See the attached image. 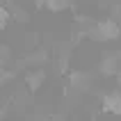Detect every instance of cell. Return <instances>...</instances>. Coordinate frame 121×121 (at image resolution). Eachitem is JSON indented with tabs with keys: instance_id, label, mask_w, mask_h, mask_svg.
<instances>
[{
	"instance_id": "6da1fadb",
	"label": "cell",
	"mask_w": 121,
	"mask_h": 121,
	"mask_svg": "<svg viewBox=\"0 0 121 121\" xmlns=\"http://www.w3.org/2000/svg\"><path fill=\"white\" fill-rule=\"evenodd\" d=\"M87 39L98 41V43H108V41L121 39V23L114 18H103L96 21L87 27Z\"/></svg>"
},
{
	"instance_id": "7a4b0ae2",
	"label": "cell",
	"mask_w": 121,
	"mask_h": 121,
	"mask_svg": "<svg viewBox=\"0 0 121 121\" xmlns=\"http://www.w3.org/2000/svg\"><path fill=\"white\" fill-rule=\"evenodd\" d=\"M66 82H69V89L71 91H80L82 94V91H89L94 78H91V73H85V71H69Z\"/></svg>"
},
{
	"instance_id": "3957f363",
	"label": "cell",
	"mask_w": 121,
	"mask_h": 121,
	"mask_svg": "<svg viewBox=\"0 0 121 121\" xmlns=\"http://www.w3.org/2000/svg\"><path fill=\"white\" fill-rule=\"evenodd\" d=\"M101 110L103 114L121 117V89H112V91L101 96Z\"/></svg>"
},
{
	"instance_id": "277c9868",
	"label": "cell",
	"mask_w": 121,
	"mask_h": 121,
	"mask_svg": "<svg viewBox=\"0 0 121 121\" xmlns=\"http://www.w3.org/2000/svg\"><path fill=\"white\" fill-rule=\"evenodd\" d=\"M121 69V62L119 57H117L114 53H105L101 57V64H98V71H101L103 75H117Z\"/></svg>"
},
{
	"instance_id": "5b68a950",
	"label": "cell",
	"mask_w": 121,
	"mask_h": 121,
	"mask_svg": "<svg viewBox=\"0 0 121 121\" xmlns=\"http://www.w3.org/2000/svg\"><path fill=\"white\" fill-rule=\"evenodd\" d=\"M43 80H46V73L43 71H27V75H25V85H27V89H30V94H34V91H39V87L43 85Z\"/></svg>"
},
{
	"instance_id": "8992f818",
	"label": "cell",
	"mask_w": 121,
	"mask_h": 121,
	"mask_svg": "<svg viewBox=\"0 0 121 121\" xmlns=\"http://www.w3.org/2000/svg\"><path fill=\"white\" fill-rule=\"evenodd\" d=\"M69 7H71V0H48L46 9H48V12H53V14H57V12L69 9Z\"/></svg>"
},
{
	"instance_id": "52a82bcc",
	"label": "cell",
	"mask_w": 121,
	"mask_h": 121,
	"mask_svg": "<svg viewBox=\"0 0 121 121\" xmlns=\"http://www.w3.org/2000/svg\"><path fill=\"white\" fill-rule=\"evenodd\" d=\"M9 21H12V9L7 7V2L0 0V30H5L9 25Z\"/></svg>"
},
{
	"instance_id": "ba28073f",
	"label": "cell",
	"mask_w": 121,
	"mask_h": 121,
	"mask_svg": "<svg viewBox=\"0 0 121 121\" xmlns=\"http://www.w3.org/2000/svg\"><path fill=\"white\" fill-rule=\"evenodd\" d=\"M57 66H60V73H62V75H66V73H69V57H66V55H62V57H60Z\"/></svg>"
},
{
	"instance_id": "9c48e42d",
	"label": "cell",
	"mask_w": 121,
	"mask_h": 121,
	"mask_svg": "<svg viewBox=\"0 0 121 121\" xmlns=\"http://www.w3.org/2000/svg\"><path fill=\"white\" fill-rule=\"evenodd\" d=\"M34 5L39 7V9H46V5H48V0H34Z\"/></svg>"
},
{
	"instance_id": "30bf717a",
	"label": "cell",
	"mask_w": 121,
	"mask_h": 121,
	"mask_svg": "<svg viewBox=\"0 0 121 121\" xmlns=\"http://www.w3.org/2000/svg\"><path fill=\"white\" fill-rule=\"evenodd\" d=\"M5 114H7V112H5L2 108H0V119H5Z\"/></svg>"
}]
</instances>
